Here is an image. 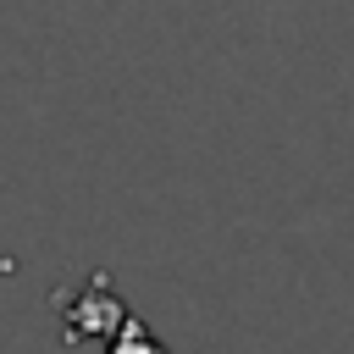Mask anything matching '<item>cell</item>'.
I'll return each mask as SVG.
<instances>
[{"instance_id": "2", "label": "cell", "mask_w": 354, "mask_h": 354, "mask_svg": "<svg viewBox=\"0 0 354 354\" xmlns=\"http://www.w3.org/2000/svg\"><path fill=\"white\" fill-rule=\"evenodd\" d=\"M111 354H166V348H160V337H155L138 315H127V321L111 332Z\"/></svg>"}, {"instance_id": "1", "label": "cell", "mask_w": 354, "mask_h": 354, "mask_svg": "<svg viewBox=\"0 0 354 354\" xmlns=\"http://www.w3.org/2000/svg\"><path fill=\"white\" fill-rule=\"evenodd\" d=\"M61 304V315H66V343H100V337H111L122 321H127V304L111 293V277L105 271H94L77 293H61L55 299Z\"/></svg>"}]
</instances>
